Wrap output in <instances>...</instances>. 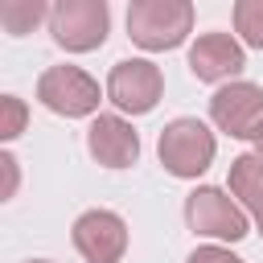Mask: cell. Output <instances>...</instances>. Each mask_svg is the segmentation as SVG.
Listing matches in <instances>:
<instances>
[{"label":"cell","mask_w":263,"mask_h":263,"mask_svg":"<svg viewBox=\"0 0 263 263\" xmlns=\"http://www.w3.org/2000/svg\"><path fill=\"white\" fill-rule=\"evenodd\" d=\"M189 33H193L189 0H136L127 8V37L148 53L177 49Z\"/></svg>","instance_id":"obj_2"},{"label":"cell","mask_w":263,"mask_h":263,"mask_svg":"<svg viewBox=\"0 0 263 263\" xmlns=\"http://www.w3.org/2000/svg\"><path fill=\"white\" fill-rule=\"evenodd\" d=\"M70 238L86 263H119L127 251V222L115 210H86L74 218Z\"/></svg>","instance_id":"obj_8"},{"label":"cell","mask_w":263,"mask_h":263,"mask_svg":"<svg viewBox=\"0 0 263 263\" xmlns=\"http://www.w3.org/2000/svg\"><path fill=\"white\" fill-rule=\"evenodd\" d=\"M251 144H255V156H263V127H259V132L251 136Z\"/></svg>","instance_id":"obj_17"},{"label":"cell","mask_w":263,"mask_h":263,"mask_svg":"<svg viewBox=\"0 0 263 263\" xmlns=\"http://www.w3.org/2000/svg\"><path fill=\"white\" fill-rule=\"evenodd\" d=\"M255 226H259V238H263V214H255Z\"/></svg>","instance_id":"obj_18"},{"label":"cell","mask_w":263,"mask_h":263,"mask_svg":"<svg viewBox=\"0 0 263 263\" xmlns=\"http://www.w3.org/2000/svg\"><path fill=\"white\" fill-rule=\"evenodd\" d=\"M164 95V74L148 58H123L107 74V99L123 115H148Z\"/></svg>","instance_id":"obj_6"},{"label":"cell","mask_w":263,"mask_h":263,"mask_svg":"<svg viewBox=\"0 0 263 263\" xmlns=\"http://www.w3.org/2000/svg\"><path fill=\"white\" fill-rule=\"evenodd\" d=\"M29 263H49V259H29Z\"/></svg>","instance_id":"obj_19"},{"label":"cell","mask_w":263,"mask_h":263,"mask_svg":"<svg viewBox=\"0 0 263 263\" xmlns=\"http://www.w3.org/2000/svg\"><path fill=\"white\" fill-rule=\"evenodd\" d=\"M185 226L201 238H218V242H242L251 234L247 210L218 185H197L185 197Z\"/></svg>","instance_id":"obj_3"},{"label":"cell","mask_w":263,"mask_h":263,"mask_svg":"<svg viewBox=\"0 0 263 263\" xmlns=\"http://www.w3.org/2000/svg\"><path fill=\"white\" fill-rule=\"evenodd\" d=\"M25 119H29L25 99H16V95H0V140H16V136L25 132Z\"/></svg>","instance_id":"obj_14"},{"label":"cell","mask_w":263,"mask_h":263,"mask_svg":"<svg viewBox=\"0 0 263 263\" xmlns=\"http://www.w3.org/2000/svg\"><path fill=\"white\" fill-rule=\"evenodd\" d=\"M41 21H49V8H45L41 0H8V4H0V25H4L12 37L29 33V29L41 25Z\"/></svg>","instance_id":"obj_12"},{"label":"cell","mask_w":263,"mask_h":263,"mask_svg":"<svg viewBox=\"0 0 263 263\" xmlns=\"http://www.w3.org/2000/svg\"><path fill=\"white\" fill-rule=\"evenodd\" d=\"M86 152L103 168H132L140 160V136L123 115H95L86 127Z\"/></svg>","instance_id":"obj_10"},{"label":"cell","mask_w":263,"mask_h":263,"mask_svg":"<svg viewBox=\"0 0 263 263\" xmlns=\"http://www.w3.org/2000/svg\"><path fill=\"white\" fill-rule=\"evenodd\" d=\"M234 33L242 45L263 49V0H238L234 4Z\"/></svg>","instance_id":"obj_13"},{"label":"cell","mask_w":263,"mask_h":263,"mask_svg":"<svg viewBox=\"0 0 263 263\" xmlns=\"http://www.w3.org/2000/svg\"><path fill=\"white\" fill-rule=\"evenodd\" d=\"M37 103L53 115H66V119H86L99 111L103 103V90L99 82L78 70V66H49L41 78H37Z\"/></svg>","instance_id":"obj_5"},{"label":"cell","mask_w":263,"mask_h":263,"mask_svg":"<svg viewBox=\"0 0 263 263\" xmlns=\"http://www.w3.org/2000/svg\"><path fill=\"white\" fill-rule=\"evenodd\" d=\"M189 70L197 82H238V74L247 70L242 41H234L230 33H201L189 45Z\"/></svg>","instance_id":"obj_9"},{"label":"cell","mask_w":263,"mask_h":263,"mask_svg":"<svg viewBox=\"0 0 263 263\" xmlns=\"http://www.w3.org/2000/svg\"><path fill=\"white\" fill-rule=\"evenodd\" d=\"M210 119L230 140H251L263 127V86L259 82H226L210 99Z\"/></svg>","instance_id":"obj_7"},{"label":"cell","mask_w":263,"mask_h":263,"mask_svg":"<svg viewBox=\"0 0 263 263\" xmlns=\"http://www.w3.org/2000/svg\"><path fill=\"white\" fill-rule=\"evenodd\" d=\"M156 156H160L164 173H173V177H181V181H197V177L214 164L218 140H214V132H210L201 119L181 115V119H168V123L160 127Z\"/></svg>","instance_id":"obj_1"},{"label":"cell","mask_w":263,"mask_h":263,"mask_svg":"<svg viewBox=\"0 0 263 263\" xmlns=\"http://www.w3.org/2000/svg\"><path fill=\"white\" fill-rule=\"evenodd\" d=\"M0 168H4V189H0V197L8 201V197L16 193V156H12V152H0Z\"/></svg>","instance_id":"obj_16"},{"label":"cell","mask_w":263,"mask_h":263,"mask_svg":"<svg viewBox=\"0 0 263 263\" xmlns=\"http://www.w3.org/2000/svg\"><path fill=\"white\" fill-rule=\"evenodd\" d=\"M230 193L238 197V205L242 210H251V214H263V156H255V152H242V156H234L230 160Z\"/></svg>","instance_id":"obj_11"},{"label":"cell","mask_w":263,"mask_h":263,"mask_svg":"<svg viewBox=\"0 0 263 263\" xmlns=\"http://www.w3.org/2000/svg\"><path fill=\"white\" fill-rule=\"evenodd\" d=\"M49 33L70 53H90L111 33V8L107 0H58L49 8Z\"/></svg>","instance_id":"obj_4"},{"label":"cell","mask_w":263,"mask_h":263,"mask_svg":"<svg viewBox=\"0 0 263 263\" xmlns=\"http://www.w3.org/2000/svg\"><path fill=\"white\" fill-rule=\"evenodd\" d=\"M185 263H247L242 255H234L230 247H218V242H210V247H197Z\"/></svg>","instance_id":"obj_15"}]
</instances>
